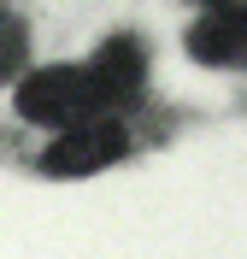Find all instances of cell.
Segmentation results:
<instances>
[{"instance_id":"5","label":"cell","mask_w":247,"mask_h":259,"mask_svg":"<svg viewBox=\"0 0 247 259\" xmlns=\"http://www.w3.org/2000/svg\"><path fill=\"white\" fill-rule=\"evenodd\" d=\"M24 53H30V30H24L12 12H0V82H6V77H18Z\"/></svg>"},{"instance_id":"3","label":"cell","mask_w":247,"mask_h":259,"mask_svg":"<svg viewBox=\"0 0 247 259\" xmlns=\"http://www.w3.org/2000/svg\"><path fill=\"white\" fill-rule=\"evenodd\" d=\"M88 77H94L106 112L124 106V100H135L141 82H147V53H141V41H135V35H112V41L88 59Z\"/></svg>"},{"instance_id":"2","label":"cell","mask_w":247,"mask_h":259,"mask_svg":"<svg viewBox=\"0 0 247 259\" xmlns=\"http://www.w3.org/2000/svg\"><path fill=\"white\" fill-rule=\"evenodd\" d=\"M124 147H130L124 124L88 118V124H77V130H59V142L41 153V171H47V177H88V171H100V165L124 159Z\"/></svg>"},{"instance_id":"1","label":"cell","mask_w":247,"mask_h":259,"mask_svg":"<svg viewBox=\"0 0 247 259\" xmlns=\"http://www.w3.org/2000/svg\"><path fill=\"white\" fill-rule=\"evenodd\" d=\"M18 112L30 124H47V130H77L88 118H106V100H100L88 65H77V71L71 65H47V71L18 82Z\"/></svg>"},{"instance_id":"4","label":"cell","mask_w":247,"mask_h":259,"mask_svg":"<svg viewBox=\"0 0 247 259\" xmlns=\"http://www.w3.org/2000/svg\"><path fill=\"white\" fill-rule=\"evenodd\" d=\"M188 53L200 65H247V6H212L188 30Z\"/></svg>"}]
</instances>
